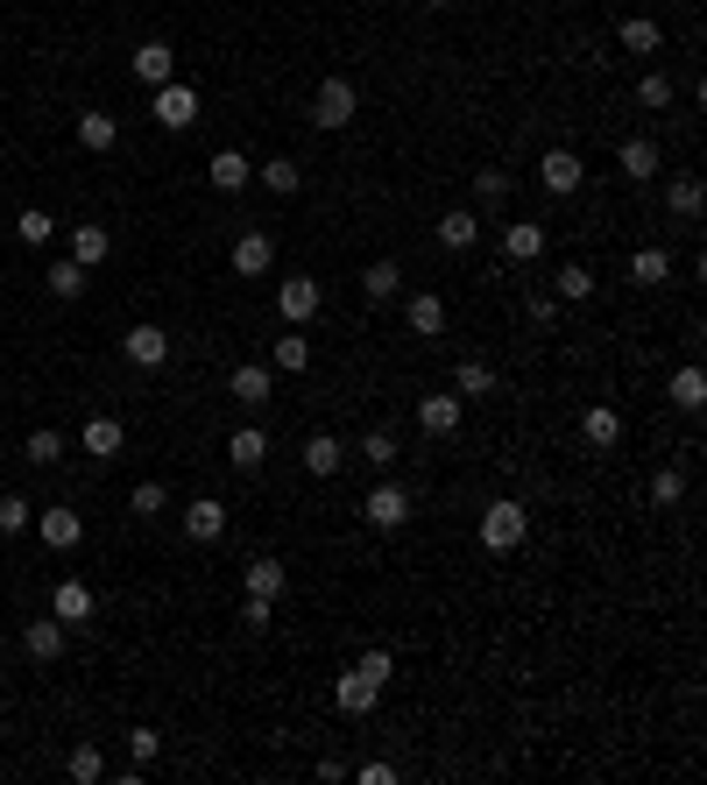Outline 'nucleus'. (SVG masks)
Returning <instances> with one entry per match:
<instances>
[{
  "instance_id": "nucleus-40",
  "label": "nucleus",
  "mask_w": 707,
  "mask_h": 785,
  "mask_svg": "<svg viewBox=\"0 0 707 785\" xmlns=\"http://www.w3.org/2000/svg\"><path fill=\"white\" fill-rule=\"evenodd\" d=\"M255 177H262V185H269V191H283V199H291V191H297V185H305V171H297V163H291V156H276V163H262V171H255Z\"/></svg>"
},
{
  "instance_id": "nucleus-29",
  "label": "nucleus",
  "mask_w": 707,
  "mask_h": 785,
  "mask_svg": "<svg viewBox=\"0 0 707 785\" xmlns=\"http://www.w3.org/2000/svg\"><path fill=\"white\" fill-rule=\"evenodd\" d=\"M552 297H559V305H580V297H594V269H588V262H566L559 277H552Z\"/></svg>"
},
{
  "instance_id": "nucleus-12",
  "label": "nucleus",
  "mask_w": 707,
  "mask_h": 785,
  "mask_svg": "<svg viewBox=\"0 0 707 785\" xmlns=\"http://www.w3.org/2000/svg\"><path fill=\"white\" fill-rule=\"evenodd\" d=\"M128 65H134V79H142L149 93H156V85H170V79H177V50H170V43H142V50H134Z\"/></svg>"
},
{
  "instance_id": "nucleus-42",
  "label": "nucleus",
  "mask_w": 707,
  "mask_h": 785,
  "mask_svg": "<svg viewBox=\"0 0 707 785\" xmlns=\"http://www.w3.org/2000/svg\"><path fill=\"white\" fill-rule=\"evenodd\" d=\"M128 509L134 517H163V509H170V489H163V481H142V489L128 495Z\"/></svg>"
},
{
  "instance_id": "nucleus-36",
  "label": "nucleus",
  "mask_w": 707,
  "mask_h": 785,
  "mask_svg": "<svg viewBox=\"0 0 707 785\" xmlns=\"http://www.w3.org/2000/svg\"><path fill=\"white\" fill-rule=\"evenodd\" d=\"M64 772H71V785H99V778H107V758H99V743H79V750L64 758Z\"/></svg>"
},
{
  "instance_id": "nucleus-50",
  "label": "nucleus",
  "mask_w": 707,
  "mask_h": 785,
  "mask_svg": "<svg viewBox=\"0 0 707 785\" xmlns=\"http://www.w3.org/2000/svg\"><path fill=\"white\" fill-rule=\"evenodd\" d=\"M240 630H269V595H248V601H240Z\"/></svg>"
},
{
  "instance_id": "nucleus-13",
  "label": "nucleus",
  "mask_w": 707,
  "mask_h": 785,
  "mask_svg": "<svg viewBox=\"0 0 707 785\" xmlns=\"http://www.w3.org/2000/svg\"><path fill=\"white\" fill-rule=\"evenodd\" d=\"M269 262H276V241H269L262 226H248V234L234 241V277H269Z\"/></svg>"
},
{
  "instance_id": "nucleus-28",
  "label": "nucleus",
  "mask_w": 707,
  "mask_h": 785,
  "mask_svg": "<svg viewBox=\"0 0 707 785\" xmlns=\"http://www.w3.org/2000/svg\"><path fill=\"white\" fill-rule=\"evenodd\" d=\"M615 43H623V50H629V57H651V50H658V43H665V28H658V22H644V14H629V22H623V28H615Z\"/></svg>"
},
{
  "instance_id": "nucleus-21",
  "label": "nucleus",
  "mask_w": 707,
  "mask_h": 785,
  "mask_svg": "<svg viewBox=\"0 0 707 785\" xmlns=\"http://www.w3.org/2000/svg\"><path fill=\"white\" fill-rule=\"evenodd\" d=\"M50 616H57V623H93V587H85V581H64V587L50 595Z\"/></svg>"
},
{
  "instance_id": "nucleus-11",
  "label": "nucleus",
  "mask_w": 707,
  "mask_h": 785,
  "mask_svg": "<svg viewBox=\"0 0 707 785\" xmlns=\"http://www.w3.org/2000/svg\"><path fill=\"white\" fill-rule=\"evenodd\" d=\"M375 701H382V687H375V679H368V672H361V666H354V672H340V679H333V707H340V715H368V707H375Z\"/></svg>"
},
{
  "instance_id": "nucleus-48",
  "label": "nucleus",
  "mask_w": 707,
  "mask_h": 785,
  "mask_svg": "<svg viewBox=\"0 0 707 785\" xmlns=\"http://www.w3.org/2000/svg\"><path fill=\"white\" fill-rule=\"evenodd\" d=\"M156 750H163L156 729H128V758H134V764H156Z\"/></svg>"
},
{
  "instance_id": "nucleus-9",
  "label": "nucleus",
  "mask_w": 707,
  "mask_h": 785,
  "mask_svg": "<svg viewBox=\"0 0 707 785\" xmlns=\"http://www.w3.org/2000/svg\"><path fill=\"white\" fill-rule=\"evenodd\" d=\"M658 163H665V156H658V142H651V134H629V142L615 149V171H623L629 185H651V177H658Z\"/></svg>"
},
{
  "instance_id": "nucleus-14",
  "label": "nucleus",
  "mask_w": 707,
  "mask_h": 785,
  "mask_svg": "<svg viewBox=\"0 0 707 785\" xmlns=\"http://www.w3.org/2000/svg\"><path fill=\"white\" fill-rule=\"evenodd\" d=\"M354 460V453L347 446H340L333 440V432H311V440H305V474H319V481H333L340 474V467H347Z\"/></svg>"
},
{
  "instance_id": "nucleus-52",
  "label": "nucleus",
  "mask_w": 707,
  "mask_h": 785,
  "mask_svg": "<svg viewBox=\"0 0 707 785\" xmlns=\"http://www.w3.org/2000/svg\"><path fill=\"white\" fill-rule=\"evenodd\" d=\"M425 8H453V0H425Z\"/></svg>"
},
{
  "instance_id": "nucleus-25",
  "label": "nucleus",
  "mask_w": 707,
  "mask_h": 785,
  "mask_svg": "<svg viewBox=\"0 0 707 785\" xmlns=\"http://www.w3.org/2000/svg\"><path fill=\"white\" fill-rule=\"evenodd\" d=\"M85 277H93V269H79V262L64 255V262H50V269H43V291L71 305V297H85Z\"/></svg>"
},
{
  "instance_id": "nucleus-51",
  "label": "nucleus",
  "mask_w": 707,
  "mask_h": 785,
  "mask_svg": "<svg viewBox=\"0 0 707 785\" xmlns=\"http://www.w3.org/2000/svg\"><path fill=\"white\" fill-rule=\"evenodd\" d=\"M354 666H361V672H368V679H375V687H389V672H397V666H389V652H361V658H354Z\"/></svg>"
},
{
  "instance_id": "nucleus-7",
  "label": "nucleus",
  "mask_w": 707,
  "mask_h": 785,
  "mask_svg": "<svg viewBox=\"0 0 707 785\" xmlns=\"http://www.w3.org/2000/svg\"><path fill=\"white\" fill-rule=\"evenodd\" d=\"M319 305H326V291H319L311 277H283V283H276V312H283L291 326H305Z\"/></svg>"
},
{
  "instance_id": "nucleus-18",
  "label": "nucleus",
  "mask_w": 707,
  "mask_h": 785,
  "mask_svg": "<svg viewBox=\"0 0 707 785\" xmlns=\"http://www.w3.org/2000/svg\"><path fill=\"white\" fill-rule=\"evenodd\" d=\"M227 397L248 403V411H262V403H269V368H262V361H240V368L227 375Z\"/></svg>"
},
{
  "instance_id": "nucleus-15",
  "label": "nucleus",
  "mask_w": 707,
  "mask_h": 785,
  "mask_svg": "<svg viewBox=\"0 0 707 785\" xmlns=\"http://www.w3.org/2000/svg\"><path fill=\"white\" fill-rule=\"evenodd\" d=\"M22 652L36 658V666H50V658H64V623H57V616H36V623L22 630Z\"/></svg>"
},
{
  "instance_id": "nucleus-44",
  "label": "nucleus",
  "mask_w": 707,
  "mask_h": 785,
  "mask_svg": "<svg viewBox=\"0 0 707 785\" xmlns=\"http://www.w3.org/2000/svg\"><path fill=\"white\" fill-rule=\"evenodd\" d=\"M22 453H28L36 467H50V460H64V440H57V432L43 425V432H28V446H22Z\"/></svg>"
},
{
  "instance_id": "nucleus-35",
  "label": "nucleus",
  "mask_w": 707,
  "mask_h": 785,
  "mask_svg": "<svg viewBox=\"0 0 707 785\" xmlns=\"http://www.w3.org/2000/svg\"><path fill=\"white\" fill-rule=\"evenodd\" d=\"M283 587H291V573H283V560H248V595H269V601H276Z\"/></svg>"
},
{
  "instance_id": "nucleus-23",
  "label": "nucleus",
  "mask_w": 707,
  "mask_h": 785,
  "mask_svg": "<svg viewBox=\"0 0 707 785\" xmlns=\"http://www.w3.org/2000/svg\"><path fill=\"white\" fill-rule=\"evenodd\" d=\"M397 291H403V269L389 262V255H382V262H368V269H361V297H368V305H389Z\"/></svg>"
},
{
  "instance_id": "nucleus-37",
  "label": "nucleus",
  "mask_w": 707,
  "mask_h": 785,
  "mask_svg": "<svg viewBox=\"0 0 707 785\" xmlns=\"http://www.w3.org/2000/svg\"><path fill=\"white\" fill-rule=\"evenodd\" d=\"M227 460H234V467H262V460H269V440H262L255 425H240L234 440H227Z\"/></svg>"
},
{
  "instance_id": "nucleus-26",
  "label": "nucleus",
  "mask_w": 707,
  "mask_h": 785,
  "mask_svg": "<svg viewBox=\"0 0 707 785\" xmlns=\"http://www.w3.org/2000/svg\"><path fill=\"white\" fill-rule=\"evenodd\" d=\"M665 397L680 403V411H700L707 403V375L694 368V361H686V368H672V383H665Z\"/></svg>"
},
{
  "instance_id": "nucleus-38",
  "label": "nucleus",
  "mask_w": 707,
  "mask_h": 785,
  "mask_svg": "<svg viewBox=\"0 0 707 785\" xmlns=\"http://www.w3.org/2000/svg\"><path fill=\"white\" fill-rule=\"evenodd\" d=\"M488 389H495L488 361H460V368H453V397H488Z\"/></svg>"
},
{
  "instance_id": "nucleus-1",
  "label": "nucleus",
  "mask_w": 707,
  "mask_h": 785,
  "mask_svg": "<svg viewBox=\"0 0 707 785\" xmlns=\"http://www.w3.org/2000/svg\"><path fill=\"white\" fill-rule=\"evenodd\" d=\"M523 538H531V509H523L517 495H495V503L481 509V546L488 552H517Z\"/></svg>"
},
{
  "instance_id": "nucleus-33",
  "label": "nucleus",
  "mask_w": 707,
  "mask_h": 785,
  "mask_svg": "<svg viewBox=\"0 0 707 785\" xmlns=\"http://www.w3.org/2000/svg\"><path fill=\"white\" fill-rule=\"evenodd\" d=\"M665 206H672V213H680V220H700V206H707L700 177H672V185H665Z\"/></svg>"
},
{
  "instance_id": "nucleus-49",
  "label": "nucleus",
  "mask_w": 707,
  "mask_h": 785,
  "mask_svg": "<svg viewBox=\"0 0 707 785\" xmlns=\"http://www.w3.org/2000/svg\"><path fill=\"white\" fill-rule=\"evenodd\" d=\"M523 312H531L538 326H552V319H559V297H552V291H531V297H523Z\"/></svg>"
},
{
  "instance_id": "nucleus-22",
  "label": "nucleus",
  "mask_w": 707,
  "mask_h": 785,
  "mask_svg": "<svg viewBox=\"0 0 707 785\" xmlns=\"http://www.w3.org/2000/svg\"><path fill=\"white\" fill-rule=\"evenodd\" d=\"M503 255H509V262H538V255H545V226H538V220L503 226Z\"/></svg>"
},
{
  "instance_id": "nucleus-8",
  "label": "nucleus",
  "mask_w": 707,
  "mask_h": 785,
  "mask_svg": "<svg viewBox=\"0 0 707 785\" xmlns=\"http://www.w3.org/2000/svg\"><path fill=\"white\" fill-rule=\"evenodd\" d=\"M156 120H163V128H170V134H185L191 128V120H199V93H191V85H156Z\"/></svg>"
},
{
  "instance_id": "nucleus-47",
  "label": "nucleus",
  "mask_w": 707,
  "mask_h": 785,
  "mask_svg": "<svg viewBox=\"0 0 707 785\" xmlns=\"http://www.w3.org/2000/svg\"><path fill=\"white\" fill-rule=\"evenodd\" d=\"M637 99H644V107H672V79H665V71H644V79H637Z\"/></svg>"
},
{
  "instance_id": "nucleus-19",
  "label": "nucleus",
  "mask_w": 707,
  "mask_h": 785,
  "mask_svg": "<svg viewBox=\"0 0 707 785\" xmlns=\"http://www.w3.org/2000/svg\"><path fill=\"white\" fill-rule=\"evenodd\" d=\"M79 446L93 453V460H120V446H128V425H120V418H93V425L79 432Z\"/></svg>"
},
{
  "instance_id": "nucleus-54",
  "label": "nucleus",
  "mask_w": 707,
  "mask_h": 785,
  "mask_svg": "<svg viewBox=\"0 0 707 785\" xmlns=\"http://www.w3.org/2000/svg\"><path fill=\"white\" fill-rule=\"evenodd\" d=\"M0 666H8V658H0Z\"/></svg>"
},
{
  "instance_id": "nucleus-16",
  "label": "nucleus",
  "mask_w": 707,
  "mask_h": 785,
  "mask_svg": "<svg viewBox=\"0 0 707 785\" xmlns=\"http://www.w3.org/2000/svg\"><path fill=\"white\" fill-rule=\"evenodd\" d=\"M36 524H43V546L50 552H71L85 538V517L79 509H36Z\"/></svg>"
},
{
  "instance_id": "nucleus-32",
  "label": "nucleus",
  "mask_w": 707,
  "mask_h": 785,
  "mask_svg": "<svg viewBox=\"0 0 707 785\" xmlns=\"http://www.w3.org/2000/svg\"><path fill=\"white\" fill-rule=\"evenodd\" d=\"M439 241H446V248H474V241H481V220L468 213V206H453V213H439Z\"/></svg>"
},
{
  "instance_id": "nucleus-17",
  "label": "nucleus",
  "mask_w": 707,
  "mask_h": 785,
  "mask_svg": "<svg viewBox=\"0 0 707 785\" xmlns=\"http://www.w3.org/2000/svg\"><path fill=\"white\" fill-rule=\"evenodd\" d=\"M403 319H411L417 340H439V333H446V297H439V291H417L411 305H403Z\"/></svg>"
},
{
  "instance_id": "nucleus-20",
  "label": "nucleus",
  "mask_w": 707,
  "mask_h": 785,
  "mask_svg": "<svg viewBox=\"0 0 707 785\" xmlns=\"http://www.w3.org/2000/svg\"><path fill=\"white\" fill-rule=\"evenodd\" d=\"M580 432H588V446L615 453V446H623V411H615V403H594V411L580 418Z\"/></svg>"
},
{
  "instance_id": "nucleus-5",
  "label": "nucleus",
  "mask_w": 707,
  "mask_h": 785,
  "mask_svg": "<svg viewBox=\"0 0 707 785\" xmlns=\"http://www.w3.org/2000/svg\"><path fill=\"white\" fill-rule=\"evenodd\" d=\"M120 354L134 361V368H163V361H170V333H163V326H128V333H120Z\"/></svg>"
},
{
  "instance_id": "nucleus-41",
  "label": "nucleus",
  "mask_w": 707,
  "mask_h": 785,
  "mask_svg": "<svg viewBox=\"0 0 707 785\" xmlns=\"http://www.w3.org/2000/svg\"><path fill=\"white\" fill-rule=\"evenodd\" d=\"M354 453L375 467V474H389V467H397V440H389V432H368V440H361Z\"/></svg>"
},
{
  "instance_id": "nucleus-39",
  "label": "nucleus",
  "mask_w": 707,
  "mask_h": 785,
  "mask_svg": "<svg viewBox=\"0 0 707 785\" xmlns=\"http://www.w3.org/2000/svg\"><path fill=\"white\" fill-rule=\"evenodd\" d=\"M629 277H637V283H665L672 277V255L665 248H637V255H629Z\"/></svg>"
},
{
  "instance_id": "nucleus-10",
  "label": "nucleus",
  "mask_w": 707,
  "mask_h": 785,
  "mask_svg": "<svg viewBox=\"0 0 707 785\" xmlns=\"http://www.w3.org/2000/svg\"><path fill=\"white\" fill-rule=\"evenodd\" d=\"M185 538H191V546H213V538H227V503H213V495L185 503Z\"/></svg>"
},
{
  "instance_id": "nucleus-2",
  "label": "nucleus",
  "mask_w": 707,
  "mask_h": 785,
  "mask_svg": "<svg viewBox=\"0 0 707 785\" xmlns=\"http://www.w3.org/2000/svg\"><path fill=\"white\" fill-rule=\"evenodd\" d=\"M354 114H361V93H354V79H326L319 93H311V120H319L326 134L354 128Z\"/></svg>"
},
{
  "instance_id": "nucleus-4",
  "label": "nucleus",
  "mask_w": 707,
  "mask_h": 785,
  "mask_svg": "<svg viewBox=\"0 0 707 785\" xmlns=\"http://www.w3.org/2000/svg\"><path fill=\"white\" fill-rule=\"evenodd\" d=\"M538 185H545L552 199H574V191L588 185V163H580L574 149H545V163H538Z\"/></svg>"
},
{
  "instance_id": "nucleus-24",
  "label": "nucleus",
  "mask_w": 707,
  "mask_h": 785,
  "mask_svg": "<svg viewBox=\"0 0 707 785\" xmlns=\"http://www.w3.org/2000/svg\"><path fill=\"white\" fill-rule=\"evenodd\" d=\"M107 255H114V234H107V226H79V234H71V262H79V269H99Z\"/></svg>"
},
{
  "instance_id": "nucleus-34",
  "label": "nucleus",
  "mask_w": 707,
  "mask_h": 785,
  "mask_svg": "<svg viewBox=\"0 0 707 785\" xmlns=\"http://www.w3.org/2000/svg\"><path fill=\"white\" fill-rule=\"evenodd\" d=\"M269 361H276L283 375H305V368H311V340H305V333H283L276 347H269Z\"/></svg>"
},
{
  "instance_id": "nucleus-45",
  "label": "nucleus",
  "mask_w": 707,
  "mask_h": 785,
  "mask_svg": "<svg viewBox=\"0 0 707 785\" xmlns=\"http://www.w3.org/2000/svg\"><path fill=\"white\" fill-rule=\"evenodd\" d=\"M474 199L481 206H503L509 199V171H474Z\"/></svg>"
},
{
  "instance_id": "nucleus-6",
  "label": "nucleus",
  "mask_w": 707,
  "mask_h": 785,
  "mask_svg": "<svg viewBox=\"0 0 707 785\" xmlns=\"http://www.w3.org/2000/svg\"><path fill=\"white\" fill-rule=\"evenodd\" d=\"M460 411H468V397H453V389H439V397H417V425H425L432 440H453V432H460Z\"/></svg>"
},
{
  "instance_id": "nucleus-30",
  "label": "nucleus",
  "mask_w": 707,
  "mask_h": 785,
  "mask_svg": "<svg viewBox=\"0 0 707 785\" xmlns=\"http://www.w3.org/2000/svg\"><path fill=\"white\" fill-rule=\"evenodd\" d=\"M14 241H22V248H50V241H57V220L43 213V206H28V213H14Z\"/></svg>"
},
{
  "instance_id": "nucleus-27",
  "label": "nucleus",
  "mask_w": 707,
  "mask_h": 785,
  "mask_svg": "<svg viewBox=\"0 0 707 785\" xmlns=\"http://www.w3.org/2000/svg\"><path fill=\"white\" fill-rule=\"evenodd\" d=\"M205 171H213V191H240V185H248V177H255V163L240 156V149H220V156L205 163Z\"/></svg>"
},
{
  "instance_id": "nucleus-53",
  "label": "nucleus",
  "mask_w": 707,
  "mask_h": 785,
  "mask_svg": "<svg viewBox=\"0 0 707 785\" xmlns=\"http://www.w3.org/2000/svg\"><path fill=\"white\" fill-rule=\"evenodd\" d=\"M0 50H8V43H0Z\"/></svg>"
},
{
  "instance_id": "nucleus-46",
  "label": "nucleus",
  "mask_w": 707,
  "mask_h": 785,
  "mask_svg": "<svg viewBox=\"0 0 707 785\" xmlns=\"http://www.w3.org/2000/svg\"><path fill=\"white\" fill-rule=\"evenodd\" d=\"M36 524V503H22V495H0V531H28Z\"/></svg>"
},
{
  "instance_id": "nucleus-43",
  "label": "nucleus",
  "mask_w": 707,
  "mask_h": 785,
  "mask_svg": "<svg viewBox=\"0 0 707 785\" xmlns=\"http://www.w3.org/2000/svg\"><path fill=\"white\" fill-rule=\"evenodd\" d=\"M680 495H686V474H680V467H658V474H651V503H658V509H672Z\"/></svg>"
},
{
  "instance_id": "nucleus-3",
  "label": "nucleus",
  "mask_w": 707,
  "mask_h": 785,
  "mask_svg": "<svg viewBox=\"0 0 707 785\" xmlns=\"http://www.w3.org/2000/svg\"><path fill=\"white\" fill-rule=\"evenodd\" d=\"M361 517H368L375 531H403V524H411V489L382 474V481L368 489V503H361Z\"/></svg>"
},
{
  "instance_id": "nucleus-31",
  "label": "nucleus",
  "mask_w": 707,
  "mask_h": 785,
  "mask_svg": "<svg viewBox=\"0 0 707 785\" xmlns=\"http://www.w3.org/2000/svg\"><path fill=\"white\" fill-rule=\"evenodd\" d=\"M79 142L93 149V156H107V149L120 142V120L114 114H79Z\"/></svg>"
}]
</instances>
